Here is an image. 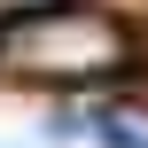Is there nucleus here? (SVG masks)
<instances>
[{"label":"nucleus","instance_id":"1","mask_svg":"<svg viewBox=\"0 0 148 148\" xmlns=\"http://www.w3.org/2000/svg\"><path fill=\"white\" fill-rule=\"evenodd\" d=\"M125 55H133L125 31H117L101 8H78V0L23 8V16H8V31H0V70H8V78H39V86L117 78Z\"/></svg>","mask_w":148,"mask_h":148},{"label":"nucleus","instance_id":"2","mask_svg":"<svg viewBox=\"0 0 148 148\" xmlns=\"http://www.w3.org/2000/svg\"><path fill=\"white\" fill-rule=\"evenodd\" d=\"M23 8H47V0H23Z\"/></svg>","mask_w":148,"mask_h":148}]
</instances>
